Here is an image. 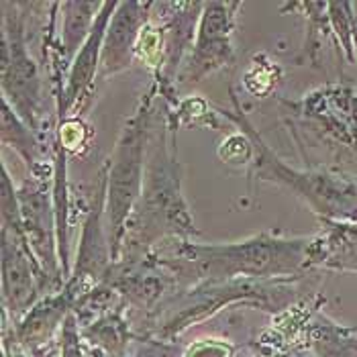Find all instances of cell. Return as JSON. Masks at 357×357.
<instances>
[{"instance_id": "obj_1", "label": "cell", "mask_w": 357, "mask_h": 357, "mask_svg": "<svg viewBox=\"0 0 357 357\" xmlns=\"http://www.w3.org/2000/svg\"><path fill=\"white\" fill-rule=\"evenodd\" d=\"M196 233L180 192V165L174 151V137L164 121H151L143 190L127 222L123 249L145 251L165 235L190 237Z\"/></svg>"}, {"instance_id": "obj_2", "label": "cell", "mask_w": 357, "mask_h": 357, "mask_svg": "<svg viewBox=\"0 0 357 357\" xmlns=\"http://www.w3.org/2000/svg\"><path fill=\"white\" fill-rule=\"evenodd\" d=\"M319 239H282L261 233L237 243L196 245L182 243L178 266L190 270L208 284L229 282L233 278H274L296 275L308 264H317Z\"/></svg>"}, {"instance_id": "obj_3", "label": "cell", "mask_w": 357, "mask_h": 357, "mask_svg": "<svg viewBox=\"0 0 357 357\" xmlns=\"http://www.w3.org/2000/svg\"><path fill=\"white\" fill-rule=\"evenodd\" d=\"M149 96L151 94H147L135 114L127 121L107 165V215L114 261L121 255L127 222L131 219L143 190L147 141L153 121Z\"/></svg>"}, {"instance_id": "obj_4", "label": "cell", "mask_w": 357, "mask_h": 357, "mask_svg": "<svg viewBox=\"0 0 357 357\" xmlns=\"http://www.w3.org/2000/svg\"><path fill=\"white\" fill-rule=\"evenodd\" d=\"M241 129L251 137L255 151V174L261 180L292 188L321 219L333 225H357V186L345 176L329 172H296L282 164L270 147L255 135L243 116L237 119Z\"/></svg>"}, {"instance_id": "obj_5", "label": "cell", "mask_w": 357, "mask_h": 357, "mask_svg": "<svg viewBox=\"0 0 357 357\" xmlns=\"http://www.w3.org/2000/svg\"><path fill=\"white\" fill-rule=\"evenodd\" d=\"M2 45V98L35 131L37 107L41 100V80L37 63L29 57L23 23L17 15L2 17L0 31Z\"/></svg>"}, {"instance_id": "obj_6", "label": "cell", "mask_w": 357, "mask_h": 357, "mask_svg": "<svg viewBox=\"0 0 357 357\" xmlns=\"http://www.w3.org/2000/svg\"><path fill=\"white\" fill-rule=\"evenodd\" d=\"M237 6V2L204 4V13L200 15L198 25V37L184 74L188 82H200L206 74L219 70L220 66L231 59V31Z\"/></svg>"}, {"instance_id": "obj_7", "label": "cell", "mask_w": 357, "mask_h": 357, "mask_svg": "<svg viewBox=\"0 0 357 357\" xmlns=\"http://www.w3.org/2000/svg\"><path fill=\"white\" fill-rule=\"evenodd\" d=\"M37 257L23 235L2 231V294L13 317L27 310L37 296V288L47 284Z\"/></svg>"}, {"instance_id": "obj_8", "label": "cell", "mask_w": 357, "mask_h": 357, "mask_svg": "<svg viewBox=\"0 0 357 357\" xmlns=\"http://www.w3.org/2000/svg\"><path fill=\"white\" fill-rule=\"evenodd\" d=\"M21 217H23V233L29 248L37 257L41 270L47 280H57L59 261L55 255L54 243V211L50 206V194L43 192L41 184H29L19 190Z\"/></svg>"}, {"instance_id": "obj_9", "label": "cell", "mask_w": 357, "mask_h": 357, "mask_svg": "<svg viewBox=\"0 0 357 357\" xmlns=\"http://www.w3.org/2000/svg\"><path fill=\"white\" fill-rule=\"evenodd\" d=\"M151 6V2H119L102 45L100 68L105 78L131 66L139 33L147 21V10Z\"/></svg>"}, {"instance_id": "obj_10", "label": "cell", "mask_w": 357, "mask_h": 357, "mask_svg": "<svg viewBox=\"0 0 357 357\" xmlns=\"http://www.w3.org/2000/svg\"><path fill=\"white\" fill-rule=\"evenodd\" d=\"M105 213H107V176L100 180V188L94 196V204L84 220L82 239L76 259L74 278H94L100 280L112 270V245L105 229Z\"/></svg>"}, {"instance_id": "obj_11", "label": "cell", "mask_w": 357, "mask_h": 357, "mask_svg": "<svg viewBox=\"0 0 357 357\" xmlns=\"http://www.w3.org/2000/svg\"><path fill=\"white\" fill-rule=\"evenodd\" d=\"M116 6H119V2H102V8L98 10V17L94 21V27L90 31L82 50L76 54L74 61H72L68 84L63 88V110L59 114H63L70 107H74L94 80L100 57H102L105 37H107V31H109Z\"/></svg>"}, {"instance_id": "obj_12", "label": "cell", "mask_w": 357, "mask_h": 357, "mask_svg": "<svg viewBox=\"0 0 357 357\" xmlns=\"http://www.w3.org/2000/svg\"><path fill=\"white\" fill-rule=\"evenodd\" d=\"M317 264L357 274V225H331V233L319 243Z\"/></svg>"}, {"instance_id": "obj_13", "label": "cell", "mask_w": 357, "mask_h": 357, "mask_svg": "<svg viewBox=\"0 0 357 357\" xmlns=\"http://www.w3.org/2000/svg\"><path fill=\"white\" fill-rule=\"evenodd\" d=\"M63 31H61V47L66 59L74 61L76 54L82 50L90 31L94 27V21L98 15L96 10L102 8V4L96 2H63Z\"/></svg>"}, {"instance_id": "obj_14", "label": "cell", "mask_w": 357, "mask_h": 357, "mask_svg": "<svg viewBox=\"0 0 357 357\" xmlns=\"http://www.w3.org/2000/svg\"><path fill=\"white\" fill-rule=\"evenodd\" d=\"M2 143L13 147L33 169L39 162V143L33 135V129L13 110V107L2 98Z\"/></svg>"}, {"instance_id": "obj_15", "label": "cell", "mask_w": 357, "mask_h": 357, "mask_svg": "<svg viewBox=\"0 0 357 357\" xmlns=\"http://www.w3.org/2000/svg\"><path fill=\"white\" fill-rule=\"evenodd\" d=\"M66 294L50 298L39 306H35V310L27 317V321L21 327V339L29 343V339H41L43 335H47V331L55 325V321L59 319V314L63 312L66 306Z\"/></svg>"}, {"instance_id": "obj_16", "label": "cell", "mask_w": 357, "mask_h": 357, "mask_svg": "<svg viewBox=\"0 0 357 357\" xmlns=\"http://www.w3.org/2000/svg\"><path fill=\"white\" fill-rule=\"evenodd\" d=\"M354 39H356V45H357V21H354Z\"/></svg>"}]
</instances>
